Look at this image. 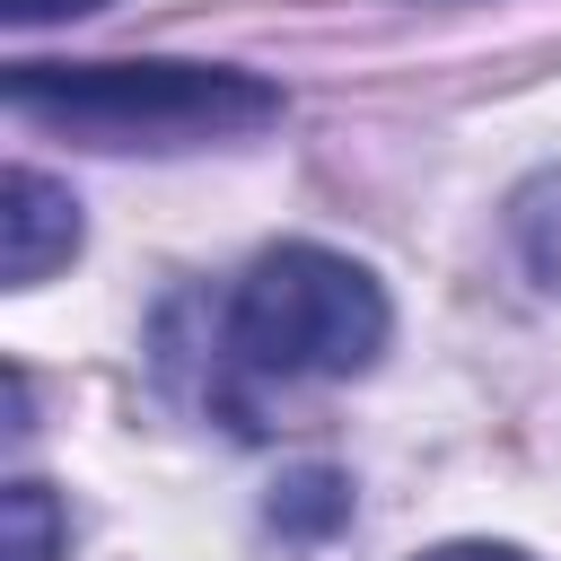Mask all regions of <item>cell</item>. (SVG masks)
Instances as JSON below:
<instances>
[{
	"mask_svg": "<svg viewBox=\"0 0 561 561\" xmlns=\"http://www.w3.org/2000/svg\"><path fill=\"white\" fill-rule=\"evenodd\" d=\"M280 88L228 61H18L9 114L96 149H202L280 123Z\"/></svg>",
	"mask_w": 561,
	"mask_h": 561,
	"instance_id": "6da1fadb",
	"label": "cell"
},
{
	"mask_svg": "<svg viewBox=\"0 0 561 561\" xmlns=\"http://www.w3.org/2000/svg\"><path fill=\"white\" fill-rule=\"evenodd\" d=\"M219 342L245 377H359L386 351V289L333 245H272L237 280Z\"/></svg>",
	"mask_w": 561,
	"mask_h": 561,
	"instance_id": "7a4b0ae2",
	"label": "cell"
},
{
	"mask_svg": "<svg viewBox=\"0 0 561 561\" xmlns=\"http://www.w3.org/2000/svg\"><path fill=\"white\" fill-rule=\"evenodd\" d=\"M70 254H79V202H70V184H53L44 167H9L0 175V272H9V289H35Z\"/></svg>",
	"mask_w": 561,
	"mask_h": 561,
	"instance_id": "3957f363",
	"label": "cell"
},
{
	"mask_svg": "<svg viewBox=\"0 0 561 561\" xmlns=\"http://www.w3.org/2000/svg\"><path fill=\"white\" fill-rule=\"evenodd\" d=\"M508 237H517V263L543 289H561V167H543L508 193Z\"/></svg>",
	"mask_w": 561,
	"mask_h": 561,
	"instance_id": "277c9868",
	"label": "cell"
},
{
	"mask_svg": "<svg viewBox=\"0 0 561 561\" xmlns=\"http://www.w3.org/2000/svg\"><path fill=\"white\" fill-rule=\"evenodd\" d=\"M351 517V482L333 473V465H298L280 491H272V526L280 535H333Z\"/></svg>",
	"mask_w": 561,
	"mask_h": 561,
	"instance_id": "5b68a950",
	"label": "cell"
},
{
	"mask_svg": "<svg viewBox=\"0 0 561 561\" xmlns=\"http://www.w3.org/2000/svg\"><path fill=\"white\" fill-rule=\"evenodd\" d=\"M0 517H9V561H53L61 508H53L44 482H9V491H0Z\"/></svg>",
	"mask_w": 561,
	"mask_h": 561,
	"instance_id": "8992f818",
	"label": "cell"
},
{
	"mask_svg": "<svg viewBox=\"0 0 561 561\" xmlns=\"http://www.w3.org/2000/svg\"><path fill=\"white\" fill-rule=\"evenodd\" d=\"M79 9H105V0H0L9 26H44V18H79Z\"/></svg>",
	"mask_w": 561,
	"mask_h": 561,
	"instance_id": "52a82bcc",
	"label": "cell"
},
{
	"mask_svg": "<svg viewBox=\"0 0 561 561\" xmlns=\"http://www.w3.org/2000/svg\"><path fill=\"white\" fill-rule=\"evenodd\" d=\"M421 561H526V552H508V543H438Z\"/></svg>",
	"mask_w": 561,
	"mask_h": 561,
	"instance_id": "ba28073f",
	"label": "cell"
}]
</instances>
